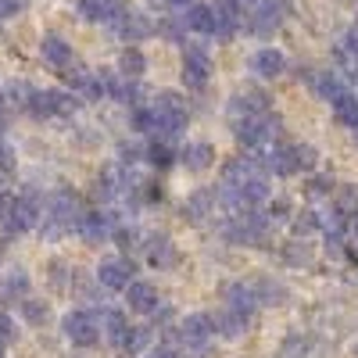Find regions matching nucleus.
<instances>
[{
    "instance_id": "f257e3e1",
    "label": "nucleus",
    "mask_w": 358,
    "mask_h": 358,
    "mask_svg": "<svg viewBox=\"0 0 358 358\" xmlns=\"http://www.w3.org/2000/svg\"><path fill=\"white\" fill-rule=\"evenodd\" d=\"M151 111H155V136L162 140H176L190 126V108L179 90H158L151 97Z\"/></svg>"
},
{
    "instance_id": "f03ea898",
    "label": "nucleus",
    "mask_w": 358,
    "mask_h": 358,
    "mask_svg": "<svg viewBox=\"0 0 358 358\" xmlns=\"http://www.w3.org/2000/svg\"><path fill=\"white\" fill-rule=\"evenodd\" d=\"M62 334L72 348H97L101 344V319L90 308H72L62 315Z\"/></svg>"
},
{
    "instance_id": "7ed1b4c3",
    "label": "nucleus",
    "mask_w": 358,
    "mask_h": 358,
    "mask_svg": "<svg viewBox=\"0 0 358 358\" xmlns=\"http://www.w3.org/2000/svg\"><path fill=\"white\" fill-rule=\"evenodd\" d=\"M215 337V326H212V315H204V312H194L187 315L179 326H169V341L179 344V348H187V351H201L208 348Z\"/></svg>"
},
{
    "instance_id": "20e7f679",
    "label": "nucleus",
    "mask_w": 358,
    "mask_h": 358,
    "mask_svg": "<svg viewBox=\"0 0 358 358\" xmlns=\"http://www.w3.org/2000/svg\"><path fill=\"white\" fill-rule=\"evenodd\" d=\"M287 15H290L287 0H258L251 8V18H248V33L258 40H273L280 33V25L287 22Z\"/></svg>"
},
{
    "instance_id": "39448f33",
    "label": "nucleus",
    "mask_w": 358,
    "mask_h": 358,
    "mask_svg": "<svg viewBox=\"0 0 358 358\" xmlns=\"http://www.w3.org/2000/svg\"><path fill=\"white\" fill-rule=\"evenodd\" d=\"M43 219V201L36 194H15V204H11V215L0 222L8 236H22L29 229H36Z\"/></svg>"
},
{
    "instance_id": "423d86ee",
    "label": "nucleus",
    "mask_w": 358,
    "mask_h": 358,
    "mask_svg": "<svg viewBox=\"0 0 358 358\" xmlns=\"http://www.w3.org/2000/svg\"><path fill=\"white\" fill-rule=\"evenodd\" d=\"M183 86L194 90V94H201V90H208V83H212V54H208L201 43H183Z\"/></svg>"
},
{
    "instance_id": "0eeeda50",
    "label": "nucleus",
    "mask_w": 358,
    "mask_h": 358,
    "mask_svg": "<svg viewBox=\"0 0 358 358\" xmlns=\"http://www.w3.org/2000/svg\"><path fill=\"white\" fill-rule=\"evenodd\" d=\"M133 280H136V262L133 258H108L97 268V283L104 290H118V294H122Z\"/></svg>"
},
{
    "instance_id": "6e6552de",
    "label": "nucleus",
    "mask_w": 358,
    "mask_h": 358,
    "mask_svg": "<svg viewBox=\"0 0 358 358\" xmlns=\"http://www.w3.org/2000/svg\"><path fill=\"white\" fill-rule=\"evenodd\" d=\"M72 229H76V236H79L83 244L97 248V244H104L108 236H111V215L108 212H79V219L72 222Z\"/></svg>"
},
{
    "instance_id": "1a4fd4ad",
    "label": "nucleus",
    "mask_w": 358,
    "mask_h": 358,
    "mask_svg": "<svg viewBox=\"0 0 358 358\" xmlns=\"http://www.w3.org/2000/svg\"><path fill=\"white\" fill-rule=\"evenodd\" d=\"M176 165H183L187 172H208L215 165V143L208 140H187L176 151Z\"/></svg>"
},
{
    "instance_id": "9d476101",
    "label": "nucleus",
    "mask_w": 358,
    "mask_h": 358,
    "mask_svg": "<svg viewBox=\"0 0 358 358\" xmlns=\"http://www.w3.org/2000/svg\"><path fill=\"white\" fill-rule=\"evenodd\" d=\"M143 251H147V265L151 268H176L179 265V248L172 244V236H165V233H151L147 236V244H143Z\"/></svg>"
},
{
    "instance_id": "9b49d317",
    "label": "nucleus",
    "mask_w": 358,
    "mask_h": 358,
    "mask_svg": "<svg viewBox=\"0 0 358 358\" xmlns=\"http://www.w3.org/2000/svg\"><path fill=\"white\" fill-rule=\"evenodd\" d=\"M126 305H129V312H136V315H151L158 305H162V294H158V287L155 283H147V280H133L126 290Z\"/></svg>"
},
{
    "instance_id": "f8f14e48",
    "label": "nucleus",
    "mask_w": 358,
    "mask_h": 358,
    "mask_svg": "<svg viewBox=\"0 0 358 358\" xmlns=\"http://www.w3.org/2000/svg\"><path fill=\"white\" fill-rule=\"evenodd\" d=\"M111 25H115V33L122 36L126 43H143V40L155 36V22L147 15H140V11H126L122 18L111 22Z\"/></svg>"
},
{
    "instance_id": "ddd939ff",
    "label": "nucleus",
    "mask_w": 358,
    "mask_h": 358,
    "mask_svg": "<svg viewBox=\"0 0 358 358\" xmlns=\"http://www.w3.org/2000/svg\"><path fill=\"white\" fill-rule=\"evenodd\" d=\"M251 72L258 79H280L287 72V54L276 50V47H262L251 54Z\"/></svg>"
},
{
    "instance_id": "4468645a",
    "label": "nucleus",
    "mask_w": 358,
    "mask_h": 358,
    "mask_svg": "<svg viewBox=\"0 0 358 358\" xmlns=\"http://www.w3.org/2000/svg\"><path fill=\"white\" fill-rule=\"evenodd\" d=\"M215 204H219V187H197L183 204V215L190 222H204L208 215H215Z\"/></svg>"
},
{
    "instance_id": "2eb2a0df",
    "label": "nucleus",
    "mask_w": 358,
    "mask_h": 358,
    "mask_svg": "<svg viewBox=\"0 0 358 358\" xmlns=\"http://www.w3.org/2000/svg\"><path fill=\"white\" fill-rule=\"evenodd\" d=\"M29 290H33V280H29L25 268H8L4 276H0V305H15L22 301V297H29Z\"/></svg>"
},
{
    "instance_id": "dca6fc26",
    "label": "nucleus",
    "mask_w": 358,
    "mask_h": 358,
    "mask_svg": "<svg viewBox=\"0 0 358 358\" xmlns=\"http://www.w3.org/2000/svg\"><path fill=\"white\" fill-rule=\"evenodd\" d=\"M40 57H43V62L54 69V72H62L69 62H72V43L65 40V36H57V33H47L43 40H40Z\"/></svg>"
},
{
    "instance_id": "f3484780",
    "label": "nucleus",
    "mask_w": 358,
    "mask_h": 358,
    "mask_svg": "<svg viewBox=\"0 0 358 358\" xmlns=\"http://www.w3.org/2000/svg\"><path fill=\"white\" fill-rule=\"evenodd\" d=\"M151 344H155V326H126L115 348L122 351V355H129V358H136V355H143Z\"/></svg>"
},
{
    "instance_id": "a211bd4d",
    "label": "nucleus",
    "mask_w": 358,
    "mask_h": 358,
    "mask_svg": "<svg viewBox=\"0 0 358 358\" xmlns=\"http://www.w3.org/2000/svg\"><path fill=\"white\" fill-rule=\"evenodd\" d=\"M143 162L151 165L155 172H169V169L176 165V147H172V140L151 136V143H143Z\"/></svg>"
},
{
    "instance_id": "6ab92c4d",
    "label": "nucleus",
    "mask_w": 358,
    "mask_h": 358,
    "mask_svg": "<svg viewBox=\"0 0 358 358\" xmlns=\"http://www.w3.org/2000/svg\"><path fill=\"white\" fill-rule=\"evenodd\" d=\"M212 326H215V334H222V337H241L248 326H251V315H244V312H236V308L222 305V308L212 315Z\"/></svg>"
},
{
    "instance_id": "aec40b11",
    "label": "nucleus",
    "mask_w": 358,
    "mask_h": 358,
    "mask_svg": "<svg viewBox=\"0 0 358 358\" xmlns=\"http://www.w3.org/2000/svg\"><path fill=\"white\" fill-rule=\"evenodd\" d=\"M215 8L212 4H197V0H194V4L187 8V15H183V22H187V29H190V33H201V36H212L215 33Z\"/></svg>"
},
{
    "instance_id": "412c9836",
    "label": "nucleus",
    "mask_w": 358,
    "mask_h": 358,
    "mask_svg": "<svg viewBox=\"0 0 358 358\" xmlns=\"http://www.w3.org/2000/svg\"><path fill=\"white\" fill-rule=\"evenodd\" d=\"M222 297H226V305H229V308L244 312V315H255V308H258V294H255V287H244V283H229V287L222 290Z\"/></svg>"
},
{
    "instance_id": "4be33fe9",
    "label": "nucleus",
    "mask_w": 358,
    "mask_h": 358,
    "mask_svg": "<svg viewBox=\"0 0 358 358\" xmlns=\"http://www.w3.org/2000/svg\"><path fill=\"white\" fill-rule=\"evenodd\" d=\"M143 72H147V54H143L136 43H129L122 54H118V76H126V79H143Z\"/></svg>"
},
{
    "instance_id": "5701e85b",
    "label": "nucleus",
    "mask_w": 358,
    "mask_h": 358,
    "mask_svg": "<svg viewBox=\"0 0 358 358\" xmlns=\"http://www.w3.org/2000/svg\"><path fill=\"white\" fill-rule=\"evenodd\" d=\"M330 108H334V118H337L344 129H358V94L344 90L337 101H330Z\"/></svg>"
},
{
    "instance_id": "b1692460",
    "label": "nucleus",
    "mask_w": 358,
    "mask_h": 358,
    "mask_svg": "<svg viewBox=\"0 0 358 358\" xmlns=\"http://www.w3.org/2000/svg\"><path fill=\"white\" fill-rule=\"evenodd\" d=\"M25 115H33L36 122H47V118H57L54 111V90H33L25 101Z\"/></svg>"
},
{
    "instance_id": "393cba45",
    "label": "nucleus",
    "mask_w": 358,
    "mask_h": 358,
    "mask_svg": "<svg viewBox=\"0 0 358 358\" xmlns=\"http://www.w3.org/2000/svg\"><path fill=\"white\" fill-rule=\"evenodd\" d=\"M312 90H315L319 101H337L344 90H348V83H344L337 72H319V76L312 79Z\"/></svg>"
},
{
    "instance_id": "a878e982",
    "label": "nucleus",
    "mask_w": 358,
    "mask_h": 358,
    "mask_svg": "<svg viewBox=\"0 0 358 358\" xmlns=\"http://www.w3.org/2000/svg\"><path fill=\"white\" fill-rule=\"evenodd\" d=\"M18 312H22V319H25L29 326H47V322H50V305L40 301V297H33V294L18 301Z\"/></svg>"
},
{
    "instance_id": "bb28decb",
    "label": "nucleus",
    "mask_w": 358,
    "mask_h": 358,
    "mask_svg": "<svg viewBox=\"0 0 358 358\" xmlns=\"http://www.w3.org/2000/svg\"><path fill=\"white\" fill-rule=\"evenodd\" d=\"M126 326H129L126 312H118V308H101V334H104L111 344H118V337H122Z\"/></svg>"
},
{
    "instance_id": "cd10ccee",
    "label": "nucleus",
    "mask_w": 358,
    "mask_h": 358,
    "mask_svg": "<svg viewBox=\"0 0 358 358\" xmlns=\"http://www.w3.org/2000/svg\"><path fill=\"white\" fill-rule=\"evenodd\" d=\"M155 33L169 43H187V22H183V15H169V18L155 22Z\"/></svg>"
},
{
    "instance_id": "c85d7f7f",
    "label": "nucleus",
    "mask_w": 358,
    "mask_h": 358,
    "mask_svg": "<svg viewBox=\"0 0 358 358\" xmlns=\"http://www.w3.org/2000/svg\"><path fill=\"white\" fill-rule=\"evenodd\" d=\"M290 155H294V169H297V176H308V172H315V165H319V151L312 143H290Z\"/></svg>"
},
{
    "instance_id": "c756f323",
    "label": "nucleus",
    "mask_w": 358,
    "mask_h": 358,
    "mask_svg": "<svg viewBox=\"0 0 358 358\" xmlns=\"http://www.w3.org/2000/svg\"><path fill=\"white\" fill-rule=\"evenodd\" d=\"M129 129L133 133H143V136H155V111H151V104L129 108Z\"/></svg>"
},
{
    "instance_id": "7c9ffc66",
    "label": "nucleus",
    "mask_w": 358,
    "mask_h": 358,
    "mask_svg": "<svg viewBox=\"0 0 358 358\" xmlns=\"http://www.w3.org/2000/svg\"><path fill=\"white\" fill-rule=\"evenodd\" d=\"M236 97L244 101V108H248L251 115H262V111H268V108H273V97H268L262 86H244Z\"/></svg>"
},
{
    "instance_id": "2f4dec72",
    "label": "nucleus",
    "mask_w": 358,
    "mask_h": 358,
    "mask_svg": "<svg viewBox=\"0 0 358 358\" xmlns=\"http://www.w3.org/2000/svg\"><path fill=\"white\" fill-rule=\"evenodd\" d=\"M57 76L65 79V86H69V90H76V94H79V90L86 86V79H90V69L79 62V57H72V62H69L62 72H57Z\"/></svg>"
},
{
    "instance_id": "473e14b6",
    "label": "nucleus",
    "mask_w": 358,
    "mask_h": 358,
    "mask_svg": "<svg viewBox=\"0 0 358 358\" xmlns=\"http://www.w3.org/2000/svg\"><path fill=\"white\" fill-rule=\"evenodd\" d=\"M290 229H294V236H308V233L322 229V215L312 212V208H305V212H297V219L290 222Z\"/></svg>"
},
{
    "instance_id": "72a5a7b5",
    "label": "nucleus",
    "mask_w": 358,
    "mask_h": 358,
    "mask_svg": "<svg viewBox=\"0 0 358 358\" xmlns=\"http://www.w3.org/2000/svg\"><path fill=\"white\" fill-rule=\"evenodd\" d=\"M290 215H294V201L290 197H268L265 201V219L268 222H283Z\"/></svg>"
},
{
    "instance_id": "f704fd0d",
    "label": "nucleus",
    "mask_w": 358,
    "mask_h": 358,
    "mask_svg": "<svg viewBox=\"0 0 358 358\" xmlns=\"http://www.w3.org/2000/svg\"><path fill=\"white\" fill-rule=\"evenodd\" d=\"M4 94H8V104H11V111H25V101H29V94H33V86L29 83H4Z\"/></svg>"
},
{
    "instance_id": "c9c22d12",
    "label": "nucleus",
    "mask_w": 358,
    "mask_h": 358,
    "mask_svg": "<svg viewBox=\"0 0 358 358\" xmlns=\"http://www.w3.org/2000/svg\"><path fill=\"white\" fill-rule=\"evenodd\" d=\"M111 241L118 251H133L136 241H140V229L136 226H111Z\"/></svg>"
},
{
    "instance_id": "e433bc0d",
    "label": "nucleus",
    "mask_w": 358,
    "mask_h": 358,
    "mask_svg": "<svg viewBox=\"0 0 358 358\" xmlns=\"http://www.w3.org/2000/svg\"><path fill=\"white\" fill-rule=\"evenodd\" d=\"M212 8L219 18H229V22H244V15H248V8L241 0H212Z\"/></svg>"
},
{
    "instance_id": "4c0bfd02",
    "label": "nucleus",
    "mask_w": 358,
    "mask_h": 358,
    "mask_svg": "<svg viewBox=\"0 0 358 358\" xmlns=\"http://www.w3.org/2000/svg\"><path fill=\"white\" fill-rule=\"evenodd\" d=\"M115 155H118V165H129V169H133V165H140V162H143V147H140V143H129V140H122V143H118V151H115Z\"/></svg>"
},
{
    "instance_id": "58836bf2",
    "label": "nucleus",
    "mask_w": 358,
    "mask_h": 358,
    "mask_svg": "<svg viewBox=\"0 0 358 358\" xmlns=\"http://www.w3.org/2000/svg\"><path fill=\"white\" fill-rule=\"evenodd\" d=\"M305 190H308V197H330L337 190V183H334V176H312Z\"/></svg>"
},
{
    "instance_id": "ea45409f",
    "label": "nucleus",
    "mask_w": 358,
    "mask_h": 358,
    "mask_svg": "<svg viewBox=\"0 0 358 358\" xmlns=\"http://www.w3.org/2000/svg\"><path fill=\"white\" fill-rule=\"evenodd\" d=\"M76 8H79L83 22H94V25H97V22H108V18H104V0H79Z\"/></svg>"
},
{
    "instance_id": "a19ab883",
    "label": "nucleus",
    "mask_w": 358,
    "mask_h": 358,
    "mask_svg": "<svg viewBox=\"0 0 358 358\" xmlns=\"http://www.w3.org/2000/svg\"><path fill=\"white\" fill-rule=\"evenodd\" d=\"M283 258H287L290 265H308V262H312V248L305 244V236H301V241H294V244L283 251Z\"/></svg>"
},
{
    "instance_id": "79ce46f5",
    "label": "nucleus",
    "mask_w": 358,
    "mask_h": 358,
    "mask_svg": "<svg viewBox=\"0 0 358 358\" xmlns=\"http://www.w3.org/2000/svg\"><path fill=\"white\" fill-rule=\"evenodd\" d=\"M140 201L143 204H162L165 201V187L158 183V179H147V183H140Z\"/></svg>"
},
{
    "instance_id": "37998d69",
    "label": "nucleus",
    "mask_w": 358,
    "mask_h": 358,
    "mask_svg": "<svg viewBox=\"0 0 358 358\" xmlns=\"http://www.w3.org/2000/svg\"><path fill=\"white\" fill-rule=\"evenodd\" d=\"M18 341V326L8 312H0V344H15Z\"/></svg>"
},
{
    "instance_id": "c03bdc74",
    "label": "nucleus",
    "mask_w": 358,
    "mask_h": 358,
    "mask_svg": "<svg viewBox=\"0 0 358 358\" xmlns=\"http://www.w3.org/2000/svg\"><path fill=\"white\" fill-rule=\"evenodd\" d=\"M29 8V0H0V22H8Z\"/></svg>"
},
{
    "instance_id": "a18cd8bd",
    "label": "nucleus",
    "mask_w": 358,
    "mask_h": 358,
    "mask_svg": "<svg viewBox=\"0 0 358 358\" xmlns=\"http://www.w3.org/2000/svg\"><path fill=\"white\" fill-rule=\"evenodd\" d=\"M126 11H129V0H104V18L108 22H118Z\"/></svg>"
},
{
    "instance_id": "49530a36",
    "label": "nucleus",
    "mask_w": 358,
    "mask_h": 358,
    "mask_svg": "<svg viewBox=\"0 0 358 358\" xmlns=\"http://www.w3.org/2000/svg\"><path fill=\"white\" fill-rule=\"evenodd\" d=\"M15 151H11V147H8V140L4 136H0V172H15Z\"/></svg>"
},
{
    "instance_id": "de8ad7c7",
    "label": "nucleus",
    "mask_w": 358,
    "mask_h": 358,
    "mask_svg": "<svg viewBox=\"0 0 358 358\" xmlns=\"http://www.w3.org/2000/svg\"><path fill=\"white\" fill-rule=\"evenodd\" d=\"M94 194H97V201H111V197H115V187H111V176H108V172L97 176V190H94Z\"/></svg>"
},
{
    "instance_id": "09e8293b",
    "label": "nucleus",
    "mask_w": 358,
    "mask_h": 358,
    "mask_svg": "<svg viewBox=\"0 0 358 358\" xmlns=\"http://www.w3.org/2000/svg\"><path fill=\"white\" fill-rule=\"evenodd\" d=\"M151 358H183V348L172 344V341H165V344H158V348L151 351Z\"/></svg>"
},
{
    "instance_id": "8fccbe9b",
    "label": "nucleus",
    "mask_w": 358,
    "mask_h": 358,
    "mask_svg": "<svg viewBox=\"0 0 358 358\" xmlns=\"http://www.w3.org/2000/svg\"><path fill=\"white\" fill-rule=\"evenodd\" d=\"M341 54H348V57H355V62H358V29H351V33L344 36V43H341Z\"/></svg>"
},
{
    "instance_id": "3c124183",
    "label": "nucleus",
    "mask_w": 358,
    "mask_h": 358,
    "mask_svg": "<svg viewBox=\"0 0 358 358\" xmlns=\"http://www.w3.org/2000/svg\"><path fill=\"white\" fill-rule=\"evenodd\" d=\"M11 204H15V194L11 190H0V222L11 215Z\"/></svg>"
},
{
    "instance_id": "603ef678",
    "label": "nucleus",
    "mask_w": 358,
    "mask_h": 358,
    "mask_svg": "<svg viewBox=\"0 0 358 358\" xmlns=\"http://www.w3.org/2000/svg\"><path fill=\"white\" fill-rule=\"evenodd\" d=\"M11 115V104H8V94H4V86H0V118H8Z\"/></svg>"
},
{
    "instance_id": "864d4df0",
    "label": "nucleus",
    "mask_w": 358,
    "mask_h": 358,
    "mask_svg": "<svg viewBox=\"0 0 358 358\" xmlns=\"http://www.w3.org/2000/svg\"><path fill=\"white\" fill-rule=\"evenodd\" d=\"M165 4H169L172 11H187V8L194 4V0H165Z\"/></svg>"
},
{
    "instance_id": "5fc2aeb1",
    "label": "nucleus",
    "mask_w": 358,
    "mask_h": 358,
    "mask_svg": "<svg viewBox=\"0 0 358 358\" xmlns=\"http://www.w3.org/2000/svg\"><path fill=\"white\" fill-rule=\"evenodd\" d=\"M0 190H4V172H0Z\"/></svg>"
},
{
    "instance_id": "6e6d98bb",
    "label": "nucleus",
    "mask_w": 358,
    "mask_h": 358,
    "mask_svg": "<svg viewBox=\"0 0 358 358\" xmlns=\"http://www.w3.org/2000/svg\"><path fill=\"white\" fill-rule=\"evenodd\" d=\"M0 358H4V344H0Z\"/></svg>"
},
{
    "instance_id": "4d7b16f0",
    "label": "nucleus",
    "mask_w": 358,
    "mask_h": 358,
    "mask_svg": "<svg viewBox=\"0 0 358 358\" xmlns=\"http://www.w3.org/2000/svg\"><path fill=\"white\" fill-rule=\"evenodd\" d=\"M355 140H358V129H355Z\"/></svg>"
}]
</instances>
